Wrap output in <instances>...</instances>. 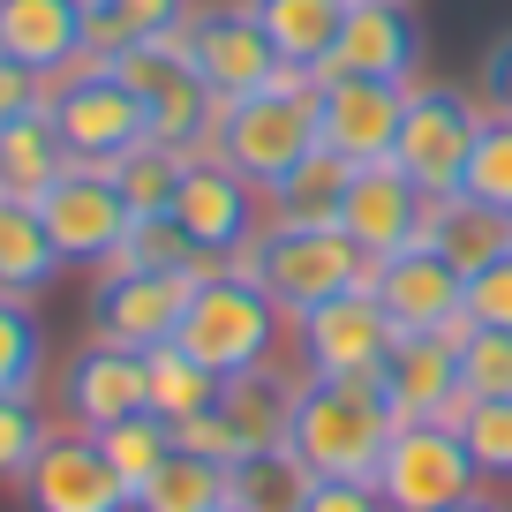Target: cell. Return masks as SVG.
I'll use <instances>...</instances> for the list:
<instances>
[{
  "label": "cell",
  "mask_w": 512,
  "mask_h": 512,
  "mask_svg": "<svg viewBox=\"0 0 512 512\" xmlns=\"http://www.w3.org/2000/svg\"><path fill=\"white\" fill-rule=\"evenodd\" d=\"M53 272H61V249H53L46 219H38L31 196H8L0 189V294H46Z\"/></svg>",
  "instance_id": "d4e9b609"
},
{
  "label": "cell",
  "mask_w": 512,
  "mask_h": 512,
  "mask_svg": "<svg viewBox=\"0 0 512 512\" xmlns=\"http://www.w3.org/2000/svg\"><path fill=\"white\" fill-rule=\"evenodd\" d=\"M460 196H475V204H490V211H505V219H512V113H482Z\"/></svg>",
  "instance_id": "836d02e7"
},
{
  "label": "cell",
  "mask_w": 512,
  "mask_h": 512,
  "mask_svg": "<svg viewBox=\"0 0 512 512\" xmlns=\"http://www.w3.org/2000/svg\"><path fill=\"white\" fill-rule=\"evenodd\" d=\"M482 98H490V113H512V31L482 53Z\"/></svg>",
  "instance_id": "7bdbcfd3"
},
{
  "label": "cell",
  "mask_w": 512,
  "mask_h": 512,
  "mask_svg": "<svg viewBox=\"0 0 512 512\" xmlns=\"http://www.w3.org/2000/svg\"><path fill=\"white\" fill-rule=\"evenodd\" d=\"M294 400H302V384L279 377V369L264 362V369H241V377H226L219 415H226V430H234V445H241V452H256V445H287V430H294Z\"/></svg>",
  "instance_id": "7402d4cb"
},
{
  "label": "cell",
  "mask_w": 512,
  "mask_h": 512,
  "mask_svg": "<svg viewBox=\"0 0 512 512\" xmlns=\"http://www.w3.org/2000/svg\"><path fill=\"white\" fill-rule=\"evenodd\" d=\"M430 241L460 264V272H482L490 256L512 249V219L490 204H475V196H445V204L430 211Z\"/></svg>",
  "instance_id": "f1b7e54d"
},
{
  "label": "cell",
  "mask_w": 512,
  "mask_h": 512,
  "mask_svg": "<svg viewBox=\"0 0 512 512\" xmlns=\"http://www.w3.org/2000/svg\"><path fill=\"white\" fill-rule=\"evenodd\" d=\"M384 400L400 422H452L467 407L460 377V332H400L392 362H384Z\"/></svg>",
  "instance_id": "ac0fdd59"
},
{
  "label": "cell",
  "mask_w": 512,
  "mask_h": 512,
  "mask_svg": "<svg viewBox=\"0 0 512 512\" xmlns=\"http://www.w3.org/2000/svg\"><path fill=\"white\" fill-rule=\"evenodd\" d=\"M91 8V61L144 46V38H181L189 31V0H83Z\"/></svg>",
  "instance_id": "83f0119b"
},
{
  "label": "cell",
  "mask_w": 512,
  "mask_h": 512,
  "mask_svg": "<svg viewBox=\"0 0 512 512\" xmlns=\"http://www.w3.org/2000/svg\"><path fill=\"white\" fill-rule=\"evenodd\" d=\"M467 324H497V332H512V249L490 256L482 272H467Z\"/></svg>",
  "instance_id": "ab89813d"
},
{
  "label": "cell",
  "mask_w": 512,
  "mask_h": 512,
  "mask_svg": "<svg viewBox=\"0 0 512 512\" xmlns=\"http://www.w3.org/2000/svg\"><path fill=\"white\" fill-rule=\"evenodd\" d=\"M113 264H128V272H204V256H196V241L174 226V211H144V219L121 234V256Z\"/></svg>",
  "instance_id": "e575fe53"
},
{
  "label": "cell",
  "mask_w": 512,
  "mask_h": 512,
  "mask_svg": "<svg viewBox=\"0 0 512 512\" xmlns=\"http://www.w3.org/2000/svg\"><path fill=\"white\" fill-rule=\"evenodd\" d=\"M430 211H437V204L400 174V166L377 159V166H354V189H347V211H339V234H347L354 249L377 264V256L415 249V241L430 234Z\"/></svg>",
  "instance_id": "2e32d148"
},
{
  "label": "cell",
  "mask_w": 512,
  "mask_h": 512,
  "mask_svg": "<svg viewBox=\"0 0 512 512\" xmlns=\"http://www.w3.org/2000/svg\"><path fill=\"white\" fill-rule=\"evenodd\" d=\"M347 8H354V0H249V16L264 23V38L279 46V61L302 68V76H324Z\"/></svg>",
  "instance_id": "603a6c76"
},
{
  "label": "cell",
  "mask_w": 512,
  "mask_h": 512,
  "mask_svg": "<svg viewBox=\"0 0 512 512\" xmlns=\"http://www.w3.org/2000/svg\"><path fill=\"white\" fill-rule=\"evenodd\" d=\"M68 166H76V159H68V144H61V128H53L46 106L0 128V189H8V196H31V204H38Z\"/></svg>",
  "instance_id": "484cf974"
},
{
  "label": "cell",
  "mask_w": 512,
  "mask_h": 512,
  "mask_svg": "<svg viewBox=\"0 0 512 512\" xmlns=\"http://www.w3.org/2000/svg\"><path fill=\"white\" fill-rule=\"evenodd\" d=\"M196 272H128V264H106L91 287V339H113V347H166L181 332V309H189Z\"/></svg>",
  "instance_id": "4fadbf2b"
},
{
  "label": "cell",
  "mask_w": 512,
  "mask_h": 512,
  "mask_svg": "<svg viewBox=\"0 0 512 512\" xmlns=\"http://www.w3.org/2000/svg\"><path fill=\"white\" fill-rule=\"evenodd\" d=\"M144 369H151V415L159 422H189V415H211L219 407V392H226V377H211L204 362H196L189 347H151L144 354Z\"/></svg>",
  "instance_id": "f546056e"
},
{
  "label": "cell",
  "mask_w": 512,
  "mask_h": 512,
  "mask_svg": "<svg viewBox=\"0 0 512 512\" xmlns=\"http://www.w3.org/2000/svg\"><path fill=\"white\" fill-rule=\"evenodd\" d=\"M113 76L144 98L151 113V144L174 151H211V121H219V98L204 91V76L189 68L181 38H144V46L113 53Z\"/></svg>",
  "instance_id": "52a82bcc"
},
{
  "label": "cell",
  "mask_w": 512,
  "mask_h": 512,
  "mask_svg": "<svg viewBox=\"0 0 512 512\" xmlns=\"http://www.w3.org/2000/svg\"><path fill=\"white\" fill-rule=\"evenodd\" d=\"M317 475L302 467L294 445H256L241 460H226V505L234 512H302Z\"/></svg>",
  "instance_id": "cb8c5ba5"
},
{
  "label": "cell",
  "mask_w": 512,
  "mask_h": 512,
  "mask_svg": "<svg viewBox=\"0 0 512 512\" xmlns=\"http://www.w3.org/2000/svg\"><path fill=\"white\" fill-rule=\"evenodd\" d=\"M38 106H46V76H31L23 61L0 53V128L23 121V113H38Z\"/></svg>",
  "instance_id": "b9f144b4"
},
{
  "label": "cell",
  "mask_w": 512,
  "mask_h": 512,
  "mask_svg": "<svg viewBox=\"0 0 512 512\" xmlns=\"http://www.w3.org/2000/svg\"><path fill=\"white\" fill-rule=\"evenodd\" d=\"M475 128H482V113H475L467 91H452V83H407V121H400V144H392V166H400L430 204H445L467 181Z\"/></svg>",
  "instance_id": "8992f818"
},
{
  "label": "cell",
  "mask_w": 512,
  "mask_h": 512,
  "mask_svg": "<svg viewBox=\"0 0 512 512\" xmlns=\"http://www.w3.org/2000/svg\"><path fill=\"white\" fill-rule=\"evenodd\" d=\"M61 407L76 415L83 437L113 430L128 415H151V369L136 347H113V339H91V347L68 354L61 369Z\"/></svg>",
  "instance_id": "e0dca14e"
},
{
  "label": "cell",
  "mask_w": 512,
  "mask_h": 512,
  "mask_svg": "<svg viewBox=\"0 0 512 512\" xmlns=\"http://www.w3.org/2000/svg\"><path fill=\"white\" fill-rule=\"evenodd\" d=\"M189 159L196 151H174V144H136L128 159H113V181H121L128 211H136V219H144V211H174V189H181V174H189Z\"/></svg>",
  "instance_id": "d6a6232c"
},
{
  "label": "cell",
  "mask_w": 512,
  "mask_h": 512,
  "mask_svg": "<svg viewBox=\"0 0 512 512\" xmlns=\"http://www.w3.org/2000/svg\"><path fill=\"white\" fill-rule=\"evenodd\" d=\"M422 61V23L407 0H354L339 23V46L324 76H369V83H407Z\"/></svg>",
  "instance_id": "d6986e66"
},
{
  "label": "cell",
  "mask_w": 512,
  "mask_h": 512,
  "mask_svg": "<svg viewBox=\"0 0 512 512\" xmlns=\"http://www.w3.org/2000/svg\"><path fill=\"white\" fill-rule=\"evenodd\" d=\"M445 512H505L497 497H460V505H445Z\"/></svg>",
  "instance_id": "ee69618b"
},
{
  "label": "cell",
  "mask_w": 512,
  "mask_h": 512,
  "mask_svg": "<svg viewBox=\"0 0 512 512\" xmlns=\"http://www.w3.org/2000/svg\"><path fill=\"white\" fill-rule=\"evenodd\" d=\"M369 482L392 512H445L475 497V460H467V437L452 422H400L384 437V460Z\"/></svg>",
  "instance_id": "ba28073f"
},
{
  "label": "cell",
  "mask_w": 512,
  "mask_h": 512,
  "mask_svg": "<svg viewBox=\"0 0 512 512\" xmlns=\"http://www.w3.org/2000/svg\"><path fill=\"white\" fill-rule=\"evenodd\" d=\"M392 430H400V415H392V400H384L377 377H302V400H294L287 445L302 452L309 475L369 482Z\"/></svg>",
  "instance_id": "7a4b0ae2"
},
{
  "label": "cell",
  "mask_w": 512,
  "mask_h": 512,
  "mask_svg": "<svg viewBox=\"0 0 512 512\" xmlns=\"http://www.w3.org/2000/svg\"><path fill=\"white\" fill-rule=\"evenodd\" d=\"M294 339H302L309 377H384V362L400 347V324L384 317V302L369 287H354L339 302L294 317Z\"/></svg>",
  "instance_id": "5bb4252c"
},
{
  "label": "cell",
  "mask_w": 512,
  "mask_h": 512,
  "mask_svg": "<svg viewBox=\"0 0 512 512\" xmlns=\"http://www.w3.org/2000/svg\"><path fill=\"white\" fill-rule=\"evenodd\" d=\"M407 121V83H369V76H317V144L339 151L347 166L392 159Z\"/></svg>",
  "instance_id": "9a60e30c"
},
{
  "label": "cell",
  "mask_w": 512,
  "mask_h": 512,
  "mask_svg": "<svg viewBox=\"0 0 512 512\" xmlns=\"http://www.w3.org/2000/svg\"><path fill=\"white\" fill-rule=\"evenodd\" d=\"M46 445H53V430L38 415V400L31 392H0V482H23Z\"/></svg>",
  "instance_id": "f35d334b"
},
{
  "label": "cell",
  "mask_w": 512,
  "mask_h": 512,
  "mask_svg": "<svg viewBox=\"0 0 512 512\" xmlns=\"http://www.w3.org/2000/svg\"><path fill=\"white\" fill-rule=\"evenodd\" d=\"M46 369V332H38L23 294H0V392H31Z\"/></svg>",
  "instance_id": "d590c367"
},
{
  "label": "cell",
  "mask_w": 512,
  "mask_h": 512,
  "mask_svg": "<svg viewBox=\"0 0 512 512\" xmlns=\"http://www.w3.org/2000/svg\"><path fill=\"white\" fill-rule=\"evenodd\" d=\"M0 53L31 76H68L91 61V8L83 0H0Z\"/></svg>",
  "instance_id": "44dd1931"
},
{
  "label": "cell",
  "mask_w": 512,
  "mask_h": 512,
  "mask_svg": "<svg viewBox=\"0 0 512 512\" xmlns=\"http://www.w3.org/2000/svg\"><path fill=\"white\" fill-rule=\"evenodd\" d=\"M181 46H189V68L204 76V91L219 98V106L287 76L279 46L264 38V23L249 16V0H234V8H196L189 31H181Z\"/></svg>",
  "instance_id": "8fae6325"
},
{
  "label": "cell",
  "mask_w": 512,
  "mask_h": 512,
  "mask_svg": "<svg viewBox=\"0 0 512 512\" xmlns=\"http://www.w3.org/2000/svg\"><path fill=\"white\" fill-rule=\"evenodd\" d=\"M234 264L272 294L287 317H309V309H324V302H339V294L369 287V256L354 249L339 226H287V219H272L249 249L234 256Z\"/></svg>",
  "instance_id": "277c9868"
},
{
  "label": "cell",
  "mask_w": 512,
  "mask_h": 512,
  "mask_svg": "<svg viewBox=\"0 0 512 512\" xmlns=\"http://www.w3.org/2000/svg\"><path fill=\"white\" fill-rule=\"evenodd\" d=\"M452 430L467 437V460H475V475L512 482V400H467L460 415H452Z\"/></svg>",
  "instance_id": "8d00e7d4"
},
{
  "label": "cell",
  "mask_w": 512,
  "mask_h": 512,
  "mask_svg": "<svg viewBox=\"0 0 512 512\" xmlns=\"http://www.w3.org/2000/svg\"><path fill=\"white\" fill-rule=\"evenodd\" d=\"M46 113H53V128H61L68 159H83V166H113L136 144H151V113H144V98L113 76V61H83V68H68V76H53Z\"/></svg>",
  "instance_id": "5b68a950"
},
{
  "label": "cell",
  "mask_w": 512,
  "mask_h": 512,
  "mask_svg": "<svg viewBox=\"0 0 512 512\" xmlns=\"http://www.w3.org/2000/svg\"><path fill=\"white\" fill-rule=\"evenodd\" d=\"M38 219H46L61 264H98V272H106L113 256H121V234L136 226V211H128L113 166H83L76 159L46 196H38Z\"/></svg>",
  "instance_id": "30bf717a"
},
{
  "label": "cell",
  "mask_w": 512,
  "mask_h": 512,
  "mask_svg": "<svg viewBox=\"0 0 512 512\" xmlns=\"http://www.w3.org/2000/svg\"><path fill=\"white\" fill-rule=\"evenodd\" d=\"M98 452H106V467L128 482V497H136L166 460H174V422H159V415H128V422H113V430H98Z\"/></svg>",
  "instance_id": "1f68e13d"
},
{
  "label": "cell",
  "mask_w": 512,
  "mask_h": 512,
  "mask_svg": "<svg viewBox=\"0 0 512 512\" xmlns=\"http://www.w3.org/2000/svg\"><path fill=\"white\" fill-rule=\"evenodd\" d=\"M211 151H219L241 181H256V189L272 196L279 181L317 151V76L287 68V76L264 83V91L226 98L219 121H211Z\"/></svg>",
  "instance_id": "6da1fadb"
},
{
  "label": "cell",
  "mask_w": 512,
  "mask_h": 512,
  "mask_svg": "<svg viewBox=\"0 0 512 512\" xmlns=\"http://www.w3.org/2000/svg\"><path fill=\"white\" fill-rule=\"evenodd\" d=\"M302 512H392L377 497V482H347V475H317V490H309Z\"/></svg>",
  "instance_id": "60d3db41"
},
{
  "label": "cell",
  "mask_w": 512,
  "mask_h": 512,
  "mask_svg": "<svg viewBox=\"0 0 512 512\" xmlns=\"http://www.w3.org/2000/svg\"><path fill=\"white\" fill-rule=\"evenodd\" d=\"M279 324H287V309L256 287L241 264H204L196 287H189V309H181L174 347H189L211 377H241V369L272 362Z\"/></svg>",
  "instance_id": "3957f363"
},
{
  "label": "cell",
  "mask_w": 512,
  "mask_h": 512,
  "mask_svg": "<svg viewBox=\"0 0 512 512\" xmlns=\"http://www.w3.org/2000/svg\"><path fill=\"white\" fill-rule=\"evenodd\" d=\"M23 497H31V512H136V497L106 467L98 437H53L38 467L23 475Z\"/></svg>",
  "instance_id": "ffe728a7"
},
{
  "label": "cell",
  "mask_w": 512,
  "mask_h": 512,
  "mask_svg": "<svg viewBox=\"0 0 512 512\" xmlns=\"http://www.w3.org/2000/svg\"><path fill=\"white\" fill-rule=\"evenodd\" d=\"M369 294L384 302V317L400 332H460L467 324V272L430 234L400 256H377L369 264Z\"/></svg>",
  "instance_id": "7c38bea8"
},
{
  "label": "cell",
  "mask_w": 512,
  "mask_h": 512,
  "mask_svg": "<svg viewBox=\"0 0 512 512\" xmlns=\"http://www.w3.org/2000/svg\"><path fill=\"white\" fill-rule=\"evenodd\" d=\"M256 204H264L256 181H241L219 151H196L189 174H181V189H174V226L196 241L204 264H234V256L264 234V211Z\"/></svg>",
  "instance_id": "9c48e42d"
},
{
  "label": "cell",
  "mask_w": 512,
  "mask_h": 512,
  "mask_svg": "<svg viewBox=\"0 0 512 512\" xmlns=\"http://www.w3.org/2000/svg\"><path fill=\"white\" fill-rule=\"evenodd\" d=\"M226 512H234V505H226Z\"/></svg>",
  "instance_id": "f6af8a7d"
},
{
  "label": "cell",
  "mask_w": 512,
  "mask_h": 512,
  "mask_svg": "<svg viewBox=\"0 0 512 512\" xmlns=\"http://www.w3.org/2000/svg\"><path fill=\"white\" fill-rule=\"evenodd\" d=\"M136 512H226V460L174 445V460L136 490Z\"/></svg>",
  "instance_id": "4dcf8cb0"
},
{
  "label": "cell",
  "mask_w": 512,
  "mask_h": 512,
  "mask_svg": "<svg viewBox=\"0 0 512 512\" xmlns=\"http://www.w3.org/2000/svg\"><path fill=\"white\" fill-rule=\"evenodd\" d=\"M347 189H354V166L339 159V151L317 144V151H309V159L272 189V219H287V226H339Z\"/></svg>",
  "instance_id": "4316f807"
},
{
  "label": "cell",
  "mask_w": 512,
  "mask_h": 512,
  "mask_svg": "<svg viewBox=\"0 0 512 512\" xmlns=\"http://www.w3.org/2000/svg\"><path fill=\"white\" fill-rule=\"evenodd\" d=\"M460 377H467V400H512V332L460 324Z\"/></svg>",
  "instance_id": "74e56055"
}]
</instances>
